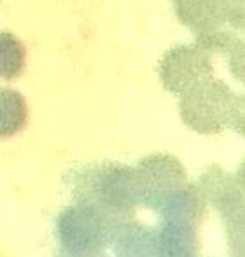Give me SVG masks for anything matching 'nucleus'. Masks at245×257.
<instances>
[{
	"instance_id": "nucleus-1",
	"label": "nucleus",
	"mask_w": 245,
	"mask_h": 257,
	"mask_svg": "<svg viewBox=\"0 0 245 257\" xmlns=\"http://www.w3.org/2000/svg\"><path fill=\"white\" fill-rule=\"evenodd\" d=\"M212 54L198 46H177L165 53L160 61V79L163 86L172 93L182 95L200 81L214 77Z\"/></svg>"
},
{
	"instance_id": "nucleus-5",
	"label": "nucleus",
	"mask_w": 245,
	"mask_h": 257,
	"mask_svg": "<svg viewBox=\"0 0 245 257\" xmlns=\"http://www.w3.org/2000/svg\"><path fill=\"white\" fill-rule=\"evenodd\" d=\"M27 67V51L16 35L0 32V79L13 81L23 75Z\"/></svg>"
},
{
	"instance_id": "nucleus-4",
	"label": "nucleus",
	"mask_w": 245,
	"mask_h": 257,
	"mask_svg": "<svg viewBox=\"0 0 245 257\" xmlns=\"http://www.w3.org/2000/svg\"><path fill=\"white\" fill-rule=\"evenodd\" d=\"M196 44L207 49L208 53L221 54L228 60L233 75L242 81L243 79V39L236 35V30L222 28V30L207 32L196 35Z\"/></svg>"
},
{
	"instance_id": "nucleus-3",
	"label": "nucleus",
	"mask_w": 245,
	"mask_h": 257,
	"mask_svg": "<svg viewBox=\"0 0 245 257\" xmlns=\"http://www.w3.org/2000/svg\"><path fill=\"white\" fill-rule=\"evenodd\" d=\"M240 105V98L222 81L208 77L200 81L182 93V112L186 117L196 122L222 121L231 115L235 107Z\"/></svg>"
},
{
	"instance_id": "nucleus-6",
	"label": "nucleus",
	"mask_w": 245,
	"mask_h": 257,
	"mask_svg": "<svg viewBox=\"0 0 245 257\" xmlns=\"http://www.w3.org/2000/svg\"><path fill=\"white\" fill-rule=\"evenodd\" d=\"M27 117L25 98L14 89L0 88V133L16 130Z\"/></svg>"
},
{
	"instance_id": "nucleus-2",
	"label": "nucleus",
	"mask_w": 245,
	"mask_h": 257,
	"mask_svg": "<svg viewBox=\"0 0 245 257\" xmlns=\"http://www.w3.org/2000/svg\"><path fill=\"white\" fill-rule=\"evenodd\" d=\"M179 21L194 35L231 28L243 30V0H174Z\"/></svg>"
}]
</instances>
